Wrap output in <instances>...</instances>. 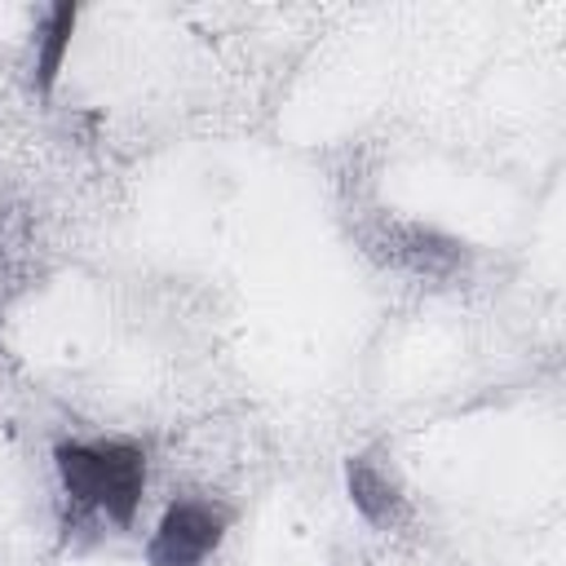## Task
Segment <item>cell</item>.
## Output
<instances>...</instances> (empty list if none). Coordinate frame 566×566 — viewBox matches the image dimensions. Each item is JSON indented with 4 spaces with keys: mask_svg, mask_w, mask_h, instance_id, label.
<instances>
[{
    "mask_svg": "<svg viewBox=\"0 0 566 566\" xmlns=\"http://www.w3.org/2000/svg\"><path fill=\"white\" fill-rule=\"evenodd\" d=\"M57 478L71 500L111 513L119 526L133 522L146 486V455L128 442H62Z\"/></svg>",
    "mask_w": 566,
    "mask_h": 566,
    "instance_id": "6da1fadb",
    "label": "cell"
},
{
    "mask_svg": "<svg viewBox=\"0 0 566 566\" xmlns=\"http://www.w3.org/2000/svg\"><path fill=\"white\" fill-rule=\"evenodd\" d=\"M221 539V517L203 504H172L146 548L150 566H199Z\"/></svg>",
    "mask_w": 566,
    "mask_h": 566,
    "instance_id": "7a4b0ae2",
    "label": "cell"
},
{
    "mask_svg": "<svg viewBox=\"0 0 566 566\" xmlns=\"http://www.w3.org/2000/svg\"><path fill=\"white\" fill-rule=\"evenodd\" d=\"M71 27H75V9L71 4H57L44 22V35H40V57H35V71H40V88H53L57 80V66H62V53L71 44Z\"/></svg>",
    "mask_w": 566,
    "mask_h": 566,
    "instance_id": "3957f363",
    "label": "cell"
},
{
    "mask_svg": "<svg viewBox=\"0 0 566 566\" xmlns=\"http://www.w3.org/2000/svg\"><path fill=\"white\" fill-rule=\"evenodd\" d=\"M349 495H354V504H358L371 522H389V517H394V491H389V482H385L367 460H354V464H349Z\"/></svg>",
    "mask_w": 566,
    "mask_h": 566,
    "instance_id": "277c9868",
    "label": "cell"
}]
</instances>
